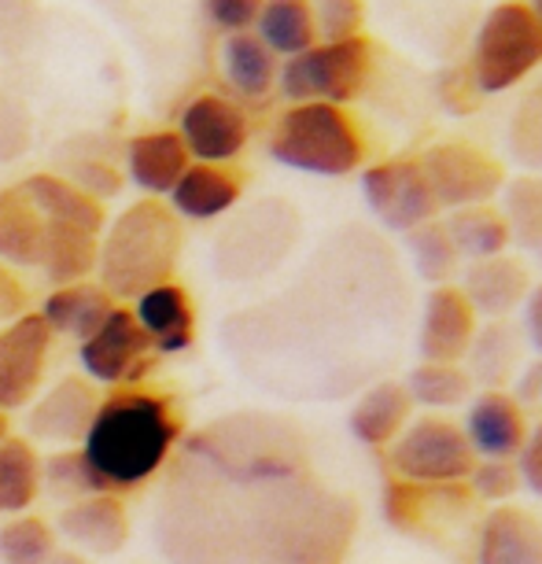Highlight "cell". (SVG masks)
Returning a JSON list of instances; mask_svg holds the SVG:
<instances>
[{"instance_id":"cell-23","label":"cell","mask_w":542,"mask_h":564,"mask_svg":"<svg viewBox=\"0 0 542 564\" xmlns=\"http://www.w3.org/2000/svg\"><path fill=\"white\" fill-rule=\"evenodd\" d=\"M413 410L418 406L410 402L406 384L395 377H384L366 391H358L355 406L347 413V429L369 451H388L402 435V429L413 421Z\"/></svg>"},{"instance_id":"cell-22","label":"cell","mask_w":542,"mask_h":564,"mask_svg":"<svg viewBox=\"0 0 542 564\" xmlns=\"http://www.w3.org/2000/svg\"><path fill=\"white\" fill-rule=\"evenodd\" d=\"M193 166L185 141L177 130H144L126 141V170L122 174L133 181L148 199L170 196L181 174Z\"/></svg>"},{"instance_id":"cell-33","label":"cell","mask_w":542,"mask_h":564,"mask_svg":"<svg viewBox=\"0 0 542 564\" xmlns=\"http://www.w3.org/2000/svg\"><path fill=\"white\" fill-rule=\"evenodd\" d=\"M41 498V454L30 440L0 443V517H23Z\"/></svg>"},{"instance_id":"cell-9","label":"cell","mask_w":542,"mask_h":564,"mask_svg":"<svg viewBox=\"0 0 542 564\" xmlns=\"http://www.w3.org/2000/svg\"><path fill=\"white\" fill-rule=\"evenodd\" d=\"M388 476L421 487H462L469 480L476 454L465 429L443 413H424L413 417L395 443L384 451Z\"/></svg>"},{"instance_id":"cell-17","label":"cell","mask_w":542,"mask_h":564,"mask_svg":"<svg viewBox=\"0 0 542 564\" xmlns=\"http://www.w3.org/2000/svg\"><path fill=\"white\" fill-rule=\"evenodd\" d=\"M56 535L85 557H115L130 542V509L119 495H89L59 509Z\"/></svg>"},{"instance_id":"cell-34","label":"cell","mask_w":542,"mask_h":564,"mask_svg":"<svg viewBox=\"0 0 542 564\" xmlns=\"http://www.w3.org/2000/svg\"><path fill=\"white\" fill-rule=\"evenodd\" d=\"M402 384H406V395L413 406H421L429 413L454 410L476 395V384L469 380L465 366H446V361H418V366L406 372Z\"/></svg>"},{"instance_id":"cell-53","label":"cell","mask_w":542,"mask_h":564,"mask_svg":"<svg viewBox=\"0 0 542 564\" xmlns=\"http://www.w3.org/2000/svg\"><path fill=\"white\" fill-rule=\"evenodd\" d=\"M8 435H12V429H8V413H0V443H4Z\"/></svg>"},{"instance_id":"cell-51","label":"cell","mask_w":542,"mask_h":564,"mask_svg":"<svg viewBox=\"0 0 542 564\" xmlns=\"http://www.w3.org/2000/svg\"><path fill=\"white\" fill-rule=\"evenodd\" d=\"M48 564H93V557H85V553H78V550H56L52 553V561Z\"/></svg>"},{"instance_id":"cell-41","label":"cell","mask_w":542,"mask_h":564,"mask_svg":"<svg viewBox=\"0 0 542 564\" xmlns=\"http://www.w3.org/2000/svg\"><path fill=\"white\" fill-rule=\"evenodd\" d=\"M56 550V528L48 520L23 513L0 524V564H48Z\"/></svg>"},{"instance_id":"cell-49","label":"cell","mask_w":542,"mask_h":564,"mask_svg":"<svg viewBox=\"0 0 542 564\" xmlns=\"http://www.w3.org/2000/svg\"><path fill=\"white\" fill-rule=\"evenodd\" d=\"M509 395L517 399V406L520 410H535L542 413V358L539 361H531V366H524L517 372V380H513V391Z\"/></svg>"},{"instance_id":"cell-19","label":"cell","mask_w":542,"mask_h":564,"mask_svg":"<svg viewBox=\"0 0 542 564\" xmlns=\"http://www.w3.org/2000/svg\"><path fill=\"white\" fill-rule=\"evenodd\" d=\"M528 413L509 391H476L465 413V440L476 457H513L528 440Z\"/></svg>"},{"instance_id":"cell-12","label":"cell","mask_w":542,"mask_h":564,"mask_svg":"<svg viewBox=\"0 0 542 564\" xmlns=\"http://www.w3.org/2000/svg\"><path fill=\"white\" fill-rule=\"evenodd\" d=\"M78 361L85 369V380L104 388H133L152 369L155 350L144 328L137 325L133 311L115 306V314L93 333L85 344H78Z\"/></svg>"},{"instance_id":"cell-7","label":"cell","mask_w":542,"mask_h":564,"mask_svg":"<svg viewBox=\"0 0 542 564\" xmlns=\"http://www.w3.org/2000/svg\"><path fill=\"white\" fill-rule=\"evenodd\" d=\"M542 67V26L524 0H502L480 19L473 37L469 78L480 97L520 89Z\"/></svg>"},{"instance_id":"cell-25","label":"cell","mask_w":542,"mask_h":564,"mask_svg":"<svg viewBox=\"0 0 542 564\" xmlns=\"http://www.w3.org/2000/svg\"><path fill=\"white\" fill-rule=\"evenodd\" d=\"M462 366L480 391H509L517 372L524 369V336L509 317L506 322H487L476 328Z\"/></svg>"},{"instance_id":"cell-6","label":"cell","mask_w":542,"mask_h":564,"mask_svg":"<svg viewBox=\"0 0 542 564\" xmlns=\"http://www.w3.org/2000/svg\"><path fill=\"white\" fill-rule=\"evenodd\" d=\"M303 218L289 199L262 196L240 204L210 243L215 273L229 284H259L292 259Z\"/></svg>"},{"instance_id":"cell-38","label":"cell","mask_w":542,"mask_h":564,"mask_svg":"<svg viewBox=\"0 0 542 564\" xmlns=\"http://www.w3.org/2000/svg\"><path fill=\"white\" fill-rule=\"evenodd\" d=\"M41 495L59 502L63 509L71 502H82V498H89V495H104V487L97 476H93V468L78 446H67V451L41 457Z\"/></svg>"},{"instance_id":"cell-15","label":"cell","mask_w":542,"mask_h":564,"mask_svg":"<svg viewBox=\"0 0 542 564\" xmlns=\"http://www.w3.org/2000/svg\"><path fill=\"white\" fill-rule=\"evenodd\" d=\"M100 395L97 384L85 377H59L56 384L45 388L26 406V435L30 443L48 446H82L85 432H89L93 417H97Z\"/></svg>"},{"instance_id":"cell-43","label":"cell","mask_w":542,"mask_h":564,"mask_svg":"<svg viewBox=\"0 0 542 564\" xmlns=\"http://www.w3.org/2000/svg\"><path fill=\"white\" fill-rule=\"evenodd\" d=\"M469 491L473 498L480 502H491V506H509L513 495L520 491V468H517V457H476L473 473H469Z\"/></svg>"},{"instance_id":"cell-42","label":"cell","mask_w":542,"mask_h":564,"mask_svg":"<svg viewBox=\"0 0 542 564\" xmlns=\"http://www.w3.org/2000/svg\"><path fill=\"white\" fill-rule=\"evenodd\" d=\"M41 4L37 0H0V59H19L37 45Z\"/></svg>"},{"instance_id":"cell-47","label":"cell","mask_w":542,"mask_h":564,"mask_svg":"<svg viewBox=\"0 0 542 564\" xmlns=\"http://www.w3.org/2000/svg\"><path fill=\"white\" fill-rule=\"evenodd\" d=\"M517 468H520V484L535 498H542V417L539 424L528 429V440L517 454Z\"/></svg>"},{"instance_id":"cell-52","label":"cell","mask_w":542,"mask_h":564,"mask_svg":"<svg viewBox=\"0 0 542 564\" xmlns=\"http://www.w3.org/2000/svg\"><path fill=\"white\" fill-rule=\"evenodd\" d=\"M528 8H531V15H535V23L542 26V0H528Z\"/></svg>"},{"instance_id":"cell-27","label":"cell","mask_w":542,"mask_h":564,"mask_svg":"<svg viewBox=\"0 0 542 564\" xmlns=\"http://www.w3.org/2000/svg\"><path fill=\"white\" fill-rule=\"evenodd\" d=\"M100 259V232L71 226V221H45V254H41V276L52 289L93 281Z\"/></svg>"},{"instance_id":"cell-4","label":"cell","mask_w":542,"mask_h":564,"mask_svg":"<svg viewBox=\"0 0 542 564\" xmlns=\"http://www.w3.org/2000/svg\"><path fill=\"white\" fill-rule=\"evenodd\" d=\"M185 229L163 199H137L100 232L97 284L115 303L137 300L155 284L174 281Z\"/></svg>"},{"instance_id":"cell-28","label":"cell","mask_w":542,"mask_h":564,"mask_svg":"<svg viewBox=\"0 0 542 564\" xmlns=\"http://www.w3.org/2000/svg\"><path fill=\"white\" fill-rule=\"evenodd\" d=\"M115 306L119 303L97 281H82V284H67V289H52L37 314L45 317L52 336H67L74 344H85L115 314Z\"/></svg>"},{"instance_id":"cell-3","label":"cell","mask_w":542,"mask_h":564,"mask_svg":"<svg viewBox=\"0 0 542 564\" xmlns=\"http://www.w3.org/2000/svg\"><path fill=\"white\" fill-rule=\"evenodd\" d=\"M185 440V424L166 391L155 388H115L100 399L97 417L78 451L100 480L104 495L137 491L163 476L177 443Z\"/></svg>"},{"instance_id":"cell-11","label":"cell","mask_w":542,"mask_h":564,"mask_svg":"<svg viewBox=\"0 0 542 564\" xmlns=\"http://www.w3.org/2000/svg\"><path fill=\"white\" fill-rule=\"evenodd\" d=\"M421 170L432 185V196L440 210L480 207L506 188V170L495 155L469 141H440L429 152H421Z\"/></svg>"},{"instance_id":"cell-30","label":"cell","mask_w":542,"mask_h":564,"mask_svg":"<svg viewBox=\"0 0 542 564\" xmlns=\"http://www.w3.org/2000/svg\"><path fill=\"white\" fill-rule=\"evenodd\" d=\"M19 188L30 196V204L41 210L45 221H71V226H82L93 232H104V226H108V210H104L100 199L85 196L82 188H74L67 177L52 174V170L23 177Z\"/></svg>"},{"instance_id":"cell-16","label":"cell","mask_w":542,"mask_h":564,"mask_svg":"<svg viewBox=\"0 0 542 564\" xmlns=\"http://www.w3.org/2000/svg\"><path fill=\"white\" fill-rule=\"evenodd\" d=\"M476 328H480V317H476V311L462 295L458 284L429 289V295L421 300V314H418V355H421V361L462 366Z\"/></svg>"},{"instance_id":"cell-36","label":"cell","mask_w":542,"mask_h":564,"mask_svg":"<svg viewBox=\"0 0 542 564\" xmlns=\"http://www.w3.org/2000/svg\"><path fill=\"white\" fill-rule=\"evenodd\" d=\"M502 199L509 240L542 262V174H520L506 181Z\"/></svg>"},{"instance_id":"cell-48","label":"cell","mask_w":542,"mask_h":564,"mask_svg":"<svg viewBox=\"0 0 542 564\" xmlns=\"http://www.w3.org/2000/svg\"><path fill=\"white\" fill-rule=\"evenodd\" d=\"M26 303H30V295L23 289V281L15 276V270H8V265L0 262V328L12 325L15 317H23Z\"/></svg>"},{"instance_id":"cell-40","label":"cell","mask_w":542,"mask_h":564,"mask_svg":"<svg viewBox=\"0 0 542 564\" xmlns=\"http://www.w3.org/2000/svg\"><path fill=\"white\" fill-rule=\"evenodd\" d=\"M451 487H421V484H406L388 476L384 484V498H380V509H384V520L395 531H421V524H432L435 506L443 502Z\"/></svg>"},{"instance_id":"cell-50","label":"cell","mask_w":542,"mask_h":564,"mask_svg":"<svg viewBox=\"0 0 542 564\" xmlns=\"http://www.w3.org/2000/svg\"><path fill=\"white\" fill-rule=\"evenodd\" d=\"M524 339L542 358V284H531V292L524 300Z\"/></svg>"},{"instance_id":"cell-8","label":"cell","mask_w":542,"mask_h":564,"mask_svg":"<svg viewBox=\"0 0 542 564\" xmlns=\"http://www.w3.org/2000/svg\"><path fill=\"white\" fill-rule=\"evenodd\" d=\"M373 82V41H317L292 59H281L278 93L289 104H333L347 108Z\"/></svg>"},{"instance_id":"cell-24","label":"cell","mask_w":542,"mask_h":564,"mask_svg":"<svg viewBox=\"0 0 542 564\" xmlns=\"http://www.w3.org/2000/svg\"><path fill=\"white\" fill-rule=\"evenodd\" d=\"M170 210L188 221H218L232 215L243 199V177L232 166L193 163L181 174L174 193L166 196Z\"/></svg>"},{"instance_id":"cell-39","label":"cell","mask_w":542,"mask_h":564,"mask_svg":"<svg viewBox=\"0 0 542 564\" xmlns=\"http://www.w3.org/2000/svg\"><path fill=\"white\" fill-rule=\"evenodd\" d=\"M59 177H67L74 188H82L93 199H111L122 193V166L100 152V148H82L71 144L67 152H59Z\"/></svg>"},{"instance_id":"cell-31","label":"cell","mask_w":542,"mask_h":564,"mask_svg":"<svg viewBox=\"0 0 542 564\" xmlns=\"http://www.w3.org/2000/svg\"><path fill=\"white\" fill-rule=\"evenodd\" d=\"M254 37L278 59H292L317 45L314 15L306 0H262V12L254 19Z\"/></svg>"},{"instance_id":"cell-35","label":"cell","mask_w":542,"mask_h":564,"mask_svg":"<svg viewBox=\"0 0 542 564\" xmlns=\"http://www.w3.org/2000/svg\"><path fill=\"white\" fill-rule=\"evenodd\" d=\"M406 251L413 262V273L421 276L429 289H440V284H454V276L465 270L458 248H454L451 232H446L443 218L424 221L413 232H406Z\"/></svg>"},{"instance_id":"cell-37","label":"cell","mask_w":542,"mask_h":564,"mask_svg":"<svg viewBox=\"0 0 542 564\" xmlns=\"http://www.w3.org/2000/svg\"><path fill=\"white\" fill-rule=\"evenodd\" d=\"M506 152L524 174H542V78L531 82L509 111Z\"/></svg>"},{"instance_id":"cell-13","label":"cell","mask_w":542,"mask_h":564,"mask_svg":"<svg viewBox=\"0 0 542 564\" xmlns=\"http://www.w3.org/2000/svg\"><path fill=\"white\" fill-rule=\"evenodd\" d=\"M52 344L56 336L37 311H26L0 328V413L26 410L41 395Z\"/></svg>"},{"instance_id":"cell-21","label":"cell","mask_w":542,"mask_h":564,"mask_svg":"<svg viewBox=\"0 0 542 564\" xmlns=\"http://www.w3.org/2000/svg\"><path fill=\"white\" fill-rule=\"evenodd\" d=\"M476 564H542V517L524 506H495L476 531Z\"/></svg>"},{"instance_id":"cell-2","label":"cell","mask_w":542,"mask_h":564,"mask_svg":"<svg viewBox=\"0 0 542 564\" xmlns=\"http://www.w3.org/2000/svg\"><path fill=\"white\" fill-rule=\"evenodd\" d=\"M410 322L406 273L377 232L347 226L314 248L284 292L232 311L221 347L281 402H339L384 380Z\"/></svg>"},{"instance_id":"cell-29","label":"cell","mask_w":542,"mask_h":564,"mask_svg":"<svg viewBox=\"0 0 542 564\" xmlns=\"http://www.w3.org/2000/svg\"><path fill=\"white\" fill-rule=\"evenodd\" d=\"M281 59L251 34H232L221 41V78L237 100H265L278 89Z\"/></svg>"},{"instance_id":"cell-10","label":"cell","mask_w":542,"mask_h":564,"mask_svg":"<svg viewBox=\"0 0 542 564\" xmlns=\"http://www.w3.org/2000/svg\"><path fill=\"white\" fill-rule=\"evenodd\" d=\"M361 199L388 232H413L443 215L418 155H395L361 170Z\"/></svg>"},{"instance_id":"cell-5","label":"cell","mask_w":542,"mask_h":564,"mask_svg":"<svg viewBox=\"0 0 542 564\" xmlns=\"http://www.w3.org/2000/svg\"><path fill=\"white\" fill-rule=\"evenodd\" d=\"M265 152L284 170L306 177H347L366 163V133L347 108L289 104L270 130Z\"/></svg>"},{"instance_id":"cell-44","label":"cell","mask_w":542,"mask_h":564,"mask_svg":"<svg viewBox=\"0 0 542 564\" xmlns=\"http://www.w3.org/2000/svg\"><path fill=\"white\" fill-rule=\"evenodd\" d=\"M30 141H34V115L19 93L0 85V163L23 159Z\"/></svg>"},{"instance_id":"cell-14","label":"cell","mask_w":542,"mask_h":564,"mask_svg":"<svg viewBox=\"0 0 542 564\" xmlns=\"http://www.w3.org/2000/svg\"><path fill=\"white\" fill-rule=\"evenodd\" d=\"M177 137L185 141L193 163L229 166L251 141V119L240 100L221 93H199L177 115Z\"/></svg>"},{"instance_id":"cell-45","label":"cell","mask_w":542,"mask_h":564,"mask_svg":"<svg viewBox=\"0 0 542 564\" xmlns=\"http://www.w3.org/2000/svg\"><path fill=\"white\" fill-rule=\"evenodd\" d=\"M317 41H350L366 26V0H306Z\"/></svg>"},{"instance_id":"cell-46","label":"cell","mask_w":542,"mask_h":564,"mask_svg":"<svg viewBox=\"0 0 542 564\" xmlns=\"http://www.w3.org/2000/svg\"><path fill=\"white\" fill-rule=\"evenodd\" d=\"M262 12V0H204V19L218 34H248Z\"/></svg>"},{"instance_id":"cell-32","label":"cell","mask_w":542,"mask_h":564,"mask_svg":"<svg viewBox=\"0 0 542 564\" xmlns=\"http://www.w3.org/2000/svg\"><path fill=\"white\" fill-rule=\"evenodd\" d=\"M446 232H451L454 248H458L462 262H480V259H495V254H506L509 251V226H506V215L491 204H480V207H465V210H451L443 218Z\"/></svg>"},{"instance_id":"cell-18","label":"cell","mask_w":542,"mask_h":564,"mask_svg":"<svg viewBox=\"0 0 542 564\" xmlns=\"http://www.w3.org/2000/svg\"><path fill=\"white\" fill-rule=\"evenodd\" d=\"M462 295L469 300L476 317L487 322H506L509 314L520 311L531 292V276L528 265L517 254H495V259L469 262L462 270Z\"/></svg>"},{"instance_id":"cell-26","label":"cell","mask_w":542,"mask_h":564,"mask_svg":"<svg viewBox=\"0 0 542 564\" xmlns=\"http://www.w3.org/2000/svg\"><path fill=\"white\" fill-rule=\"evenodd\" d=\"M45 218L19 185L0 188V262L8 270H41Z\"/></svg>"},{"instance_id":"cell-20","label":"cell","mask_w":542,"mask_h":564,"mask_svg":"<svg viewBox=\"0 0 542 564\" xmlns=\"http://www.w3.org/2000/svg\"><path fill=\"white\" fill-rule=\"evenodd\" d=\"M133 317L155 355H181L196 344V303L185 284L166 281L133 300Z\"/></svg>"},{"instance_id":"cell-1","label":"cell","mask_w":542,"mask_h":564,"mask_svg":"<svg viewBox=\"0 0 542 564\" xmlns=\"http://www.w3.org/2000/svg\"><path fill=\"white\" fill-rule=\"evenodd\" d=\"M358 524V498L322 468L311 429L248 406L177 443L148 539L163 564H344Z\"/></svg>"}]
</instances>
